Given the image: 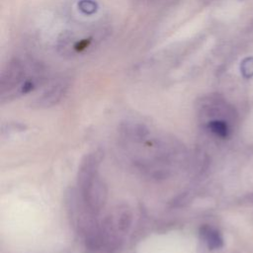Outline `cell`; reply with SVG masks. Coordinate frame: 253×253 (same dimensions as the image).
Masks as SVG:
<instances>
[{
    "label": "cell",
    "mask_w": 253,
    "mask_h": 253,
    "mask_svg": "<svg viewBox=\"0 0 253 253\" xmlns=\"http://www.w3.org/2000/svg\"><path fill=\"white\" fill-rule=\"evenodd\" d=\"M103 158V152L100 150H95L88 153L80 163L77 175V185L78 189L83 188L92 179H94L98 173L99 165Z\"/></svg>",
    "instance_id": "obj_2"
},
{
    "label": "cell",
    "mask_w": 253,
    "mask_h": 253,
    "mask_svg": "<svg viewBox=\"0 0 253 253\" xmlns=\"http://www.w3.org/2000/svg\"><path fill=\"white\" fill-rule=\"evenodd\" d=\"M208 126L211 132H213L215 135L225 138L229 134V128L227 124L224 121L221 120H212L209 122Z\"/></svg>",
    "instance_id": "obj_6"
},
{
    "label": "cell",
    "mask_w": 253,
    "mask_h": 253,
    "mask_svg": "<svg viewBox=\"0 0 253 253\" xmlns=\"http://www.w3.org/2000/svg\"><path fill=\"white\" fill-rule=\"evenodd\" d=\"M42 64L31 59L17 58L7 65L1 76V96L11 99L36 89L43 80Z\"/></svg>",
    "instance_id": "obj_1"
},
{
    "label": "cell",
    "mask_w": 253,
    "mask_h": 253,
    "mask_svg": "<svg viewBox=\"0 0 253 253\" xmlns=\"http://www.w3.org/2000/svg\"><path fill=\"white\" fill-rule=\"evenodd\" d=\"M248 63H246V61L244 60L242 63V73L244 76L246 77H250L253 76V58H247Z\"/></svg>",
    "instance_id": "obj_7"
},
{
    "label": "cell",
    "mask_w": 253,
    "mask_h": 253,
    "mask_svg": "<svg viewBox=\"0 0 253 253\" xmlns=\"http://www.w3.org/2000/svg\"><path fill=\"white\" fill-rule=\"evenodd\" d=\"M66 86L64 83H57L52 85L48 90H46L41 97L36 101V106L38 108H48L56 104L62 95L64 94Z\"/></svg>",
    "instance_id": "obj_3"
},
{
    "label": "cell",
    "mask_w": 253,
    "mask_h": 253,
    "mask_svg": "<svg viewBox=\"0 0 253 253\" xmlns=\"http://www.w3.org/2000/svg\"><path fill=\"white\" fill-rule=\"evenodd\" d=\"M116 217H117L116 220H114L111 223L116 225L118 230H120L122 232H126L131 223V213H130L129 210L126 208L120 209L118 211Z\"/></svg>",
    "instance_id": "obj_5"
},
{
    "label": "cell",
    "mask_w": 253,
    "mask_h": 253,
    "mask_svg": "<svg viewBox=\"0 0 253 253\" xmlns=\"http://www.w3.org/2000/svg\"><path fill=\"white\" fill-rule=\"evenodd\" d=\"M201 236L211 250L218 249L222 246V238L220 234L211 227L204 226L201 229Z\"/></svg>",
    "instance_id": "obj_4"
}]
</instances>
